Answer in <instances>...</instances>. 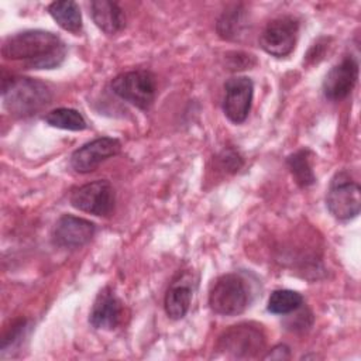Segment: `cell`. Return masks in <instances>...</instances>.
I'll use <instances>...</instances> for the list:
<instances>
[{
	"instance_id": "6da1fadb",
	"label": "cell",
	"mask_w": 361,
	"mask_h": 361,
	"mask_svg": "<svg viewBox=\"0 0 361 361\" xmlns=\"http://www.w3.org/2000/svg\"><path fill=\"white\" fill-rule=\"evenodd\" d=\"M1 55L10 61H23L30 69H54L66 56L65 42L45 30H27L6 38Z\"/></svg>"
},
{
	"instance_id": "7a4b0ae2",
	"label": "cell",
	"mask_w": 361,
	"mask_h": 361,
	"mask_svg": "<svg viewBox=\"0 0 361 361\" xmlns=\"http://www.w3.org/2000/svg\"><path fill=\"white\" fill-rule=\"evenodd\" d=\"M1 97L6 110L16 117H30L51 103L52 94L44 82L27 76L3 79Z\"/></svg>"
},
{
	"instance_id": "3957f363",
	"label": "cell",
	"mask_w": 361,
	"mask_h": 361,
	"mask_svg": "<svg viewBox=\"0 0 361 361\" xmlns=\"http://www.w3.org/2000/svg\"><path fill=\"white\" fill-rule=\"evenodd\" d=\"M250 303V289L237 274H226L216 279L209 293L210 309L221 316L241 314Z\"/></svg>"
},
{
	"instance_id": "277c9868",
	"label": "cell",
	"mask_w": 361,
	"mask_h": 361,
	"mask_svg": "<svg viewBox=\"0 0 361 361\" xmlns=\"http://www.w3.org/2000/svg\"><path fill=\"white\" fill-rule=\"evenodd\" d=\"M326 206L337 220L357 217L361 209L360 185L347 172H337L330 180L326 193Z\"/></svg>"
},
{
	"instance_id": "5b68a950",
	"label": "cell",
	"mask_w": 361,
	"mask_h": 361,
	"mask_svg": "<svg viewBox=\"0 0 361 361\" xmlns=\"http://www.w3.org/2000/svg\"><path fill=\"white\" fill-rule=\"evenodd\" d=\"M111 90L130 104L147 110L155 100V78L149 71L144 69L123 72L111 80Z\"/></svg>"
},
{
	"instance_id": "8992f818",
	"label": "cell",
	"mask_w": 361,
	"mask_h": 361,
	"mask_svg": "<svg viewBox=\"0 0 361 361\" xmlns=\"http://www.w3.org/2000/svg\"><path fill=\"white\" fill-rule=\"evenodd\" d=\"M265 347L262 330L252 323H240L227 329L219 338L217 348L233 358L257 357Z\"/></svg>"
},
{
	"instance_id": "52a82bcc",
	"label": "cell",
	"mask_w": 361,
	"mask_h": 361,
	"mask_svg": "<svg viewBox=\"0 0 361 361\" xmlns=\"http://www.w3.org/2000/svg\"><path fill=\"white\" fill-rule=\"evenodd\" d=\"M299 21L292 16L271 20L259 34V47L269 55L282 58L289 55L296 45Z\"/></svg>"
},
{
	"instance_id": "ba28073f",
	"label": "cell",
	"mask_w": 361,
	"mask_h": 361,
	"mask_svg": "<svg viewBox=\"0 0 361 361\" xmlns=\"http://www.w3.org/2000/svg\"><path fill=\"white\" fill-rule=\"evenodd\" d=\"M71 204L94 216H110L116 204V193L109 180H94L76 188L71 193Z\"/></svg>"
},
{
	"instance_id": "9c48e42d",
	"label": "cell",
	"mask_w": 361,
	"mask_h": 361,
	"mask_svg": "<svg viewBox=\"0 0 361 361\" xmlns=\"http://www.w3.org/2000/svg\"><path fill=\"white\" fill-rule=\"evenodd\" d=\"M252 94L254 83L247 76H233L224 83L223 111L231 123L245 121L251 110Z\"/></svg>"
},
{
	"instance_id": "30bf717a",
	"label": "cell",
	"mask_w": 361,
	"mask_h": 361,
	"mask_svg": "<svg viewBox=\"0 0 361 361\" xmlns=\"http://www.w3.org/2000/svg\"><path fill=\"white\" fill-rule=\"evenodd\" d=\"M121 151V142L117 138H96L71 155V166L79 173L93 172L102 162L117 155Z\"/></svg>"
},
{
	"instance_id": "8fae6325",
	"label": "cell",
	"mask_w": 361,
	"mask_h": 361,
	"mask_svg": "<svg viewBox=\"0 0 361 361\" xmlns=\"http://www.w3.org/2000/svg\"><path fill=\"white\" fill-rule=\"evenodd\" d=\"M358 79V62L354 56L345 55L324 76L322 90L329 100H343L354 89Z\"/></svg>"
},
{
	"instance_id": "7c38bea8",
	"label": "cell",
	"mask_w": 361,
	"mask_h": 361,
	"mask_svg": "<svg viewBox=\"0 0 361 361\" xmlns=\"http://www.w3.org/2000/svg\"><path fill=\"white\" fill-rule=\"evenodd\" d=\"M96 226L83 217L63 214L55 223L52 240L62 248H80L86 245L94 235Z\"/></svg>"
},
{
	"instance_id": "4fadbf2b",
	"label": "cell",
	"mask_w": 361,
	"mask_h": 361,
	"mask_svg": "<svg viewBox=\"0 0 361 361\" xmlns=\"http://www.w3.org/2000/svg\"><path fill=\"white\" fill-rule=\"evenodd\" d=\"M123 319V303L116 296L111 288H103L92 306L89 322L94 329L99 330H113Z\"/></svg>"
},
{
	"instance_id": "5bb4252c",
	"label": "cell",
	"mask_w": 361,
	"mask_h": 361,
	"mask_svg": "<svg viewBox=\"0 0 361 361\" xmlns=\"http://www.w3.org/2000/svg\"><path fill=\"white\" fill-rule=\"evenodd\" d=\"M93 23L107 35H116L126 27V16L116 1L94 0L89 4Z\"/></svg>"
},
{
	"instance_id": "9a60e30c",
	"label": "cell",
	"mask_w": 361,
	"mask_h": 361,
	"mask_svg": "<svg viewBox=\"0 0 361 361\" xmlns=\"http://www.w3.org/2000/svg\"><path fill=\"white\" fill-rule=\"evenodd\" d=\"M192 298H193V290L189 281H186L185 278H180L179 281L172 282L164 300L166 314L173 320H179L185 317L186 313L189 312Z\"/></svg>"
},
{
	"instance_id": "2e32d148",
	"label": "cell",
	"mask_w": 361,
	"mask_h": 361,
	"mask_svg": "<svg viewBox=\"0 0 361 361\" xmlns=\"http://www.w3.org/2000/svg\"><path fill=\"white\" fill-rule=\"evenodd\" d=\"M48 13L65 31L78 34L82 30L80 8L75 1H54L48 6Z\"/></svg>"
},
{
	"instance_id": "e0dca14e",
	"label": "cell",
	"mask_w": 361,
	"mask_h": 361,
	"mask_svg": "<svg viewBox=\"0 0 361 361\" xmlns=\"http://www.w3.org/2000/svg\"><path fill=\"white\" fill-rule=\"evenodd\" d=\"M286 164L290 169L292 176L295 178L296 183L302 188H307L314 183L316 176L313 173L310 165V151L309 149H299L290 154L286 159Z\"/></svg>"
},
{
	"instance_id": "ac0fdd59",
	"label": "cell",
	"mask_w": 361,
	"mask_h": 361,
	"mask_svg": "<svg viewBox=\"0 0 361 361\" xmlns=\"http://www.w3.org/2000/svg\"><path fill=\"white\" fill-rule=\"evenodd\" d=\"M303 305V296L296 290L276 289L268 299L267 309L274 314H289L300 309Z\"/></svg>"
},
{
	"instance_id": "d6986e66",
	"label": "cell",
	"mask_w": 361,
	"mask_h": 361,
	"mask_svg": "<svg viewBox=\"0 0 361 361\" xmlns=\"http://www.w3.org/2000/svg\"><path fill=\"white\" fill-rule=\"evenodd\" d=\"M245 27V13L241 6L224 10L217 21V32L223 39H237Z\"/></svg>"
},
{
	"instance_id": "ffe728a7",
	"label": "cell",
	"mask_w": 361,
	"mask_h": 361,
	"mask_svg": "<svg viewBox=\"0 0 361 361\" xmlns=\"http://www.w3.org/2000/svg\"><path fill=\"white\" fill-rule=\"evenodd\" d=\"M45 121L51 127L69 130V131H82L87 127L85 117L78 110L68 109V107H59L49 111L45 116Z\"/></svg>"
},
{
	"instance_id": "44dd1931",
	"label": "cell",
	"mask_w": 361,
	"mask_h": 361,
	"mask_svg": "<svg viewBox=\"0 0 361 361\" xmlns=\"http://www.w3.org/2000/svg\"><path fill=\"white\" fill-rule=\"evenodd\" d=\"M289 348L285 344L275 345L264 358H271V360H286L289 358Z\"/></svg>"
}]
</instances>
